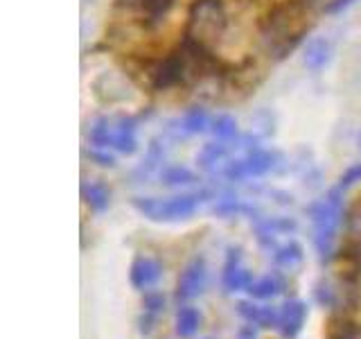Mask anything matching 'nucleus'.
Masks as SVG:
<instances>
[{
	"label": "nucleus",
	"instance_id": "1",
	"mask_svg": "<svg viewBox=\"0 0 361 339\" xmlns=\"http://www.w3.org/2000/svg\"><path fill=\"white\" fill-rule=\"evenodd\" d=\"M312 11L305 9L298 0H280L257 18V34L264 50L274 59H285L310 30Z\"/></svg>",
	"mask_w": 361,
	"mask_h": 339
},
{
	"label": "nucleus",
	"instance_id": "2",
	"mask_svg": "<svg viewBox=\"0 0 361 339\" xmlns=\"http://www.w3.org/2000/svg\"><path fill=\"white\" fill-rule=\"evenodd\" d=\"M231 30V11L226 0H192L188 9L185 34L210 48L226 39Z\"/></svg>",
	"mask_w": 361,
	"mask_h": 339
},
{
	"label": "nucleus",
	"instance_id": "3",
	"mask_svg": "<svg viewBox=\"0 0 361 339\" xmlns=\"http://www.w3.org/2000/svg\"><path fill=\"white\" fill-rule=\"evenodd\" d=\"M203 195H178V197H135L131 203L145 218H149L154 222H178L188 220L197 213L199 203Z\"/></svg>",
	"mask_w": 361,
	"mask_h": 339
},
{
	"label": "nucleus",
	"instance_id": "4",
	"mask_svg": "<svg viewBox=\"0 0 361 339\" xmlns=\"http://www.w3.org/2000/svg\"><path fill=\"white\" fill-rule=\"evenodd\" d=\"M176 0H120L118 7H124L129 18L142 30H156L174 9Z\"/></svg>",
	"mask_w": 361,
	"mask_h": 339
},
{
	"label": "nucleus",
	"instance_id": "5",
	"mask_svg": "<svg viewBox=\"0 0 361 339\" xmlns=\"http://www.w3.org/2000/svg\"><path fill=\"white\" fill-rule=\"evenodd\" d=\"M203 285H206V263H203V258H195L178 278L176 299L188 301L192 297H197V294L203 290Z\"/></svg>",
	"mask_w": 361,
	"mask_h": 339
},
{
	"label": "nucleus",
	"instance_id": "6",
	"mask_svg": "<svg viewBox=\"0 0 361 339\" xmlns=\"http://www.w3.org/2000/svg\"><path fill=\"white\" fill-rule=\"evenodd\" d=\"M332 61V43L325 37H312L302 45V64L310 73H321Z\"/></svg>",
	"mask_w": 361,
	"mask_h": 339
},
{
	"label": "nucleus",
	"instance_id": "7",
	"mask_svg": "<svg viewBox=\"0 0 361 339\" xmlns=\"http://www.w3.org/2000/svg\"><path fill=\"white\" fill-rule=\"evenodd\" d=\"M161 274H163V267H161L158 260H154V258H135L133 265H131L129 278H131V285L135 290H149L158 282Z\"/></svg>",
	"mask_w": 361,
	"mask_h": 339
},
{
	"label": "nucleus",
	"instance_id": "8",
	"mask_svg": "<svg viewBox=\"0 0 361 339\" xmlns=\"http://www.w3.org/2000/svg\"><path fill=\"white\" fill-rule=\"evenodd\" d=\"M305 314H307V308H305V303L300 301H287L285 305H282V310H280V331L282 335H285L287 339H293L298 333H300V328L305 323Z\"/></svg>",
	"mask_w": 361,
	"mask_h": 339
},
{
	"label": "nucleus",
	"instance_id": "9",
	"mask_svg": "<svg viewBox=\"0 0 361 339\" xmlns=\"http://www.w3.org/2000/svg\"><path fill=\"white\" fill-rule=\"evenodd\" d=\"M113 147L127 156L138 152V138H135V120L133 118H120L118 129H116V145Z\"/></svg>",
	"mask_w": 361,
	"mask_h": 339
},
{
	"label": "nucleus",
	"instance_id": "10",
	"mask_svg": "<svg viewBox=\"0 0 361 339\" xmlns=\"http://www.w3.org/2000/svg\"><path fill=\"white\" fill-rule=\"evenodd\" d=\"M246 161V170H248V177H259V174H267L269 170L276 167L278 161V154L274 152H267V150H251L248 156L244 158Z\"/></svg>",
	"mask_w": 361,
	"mask_h": 339
},
{
	"label": "nucleus",
	"instance_id": "11",
	"mask_svg": "<svg viewBox=\"0 0 361 339\" xmlns=\"http://www.w3.org/2000/svg\"><path fill=\"white\" fill-rule=\"evenodd\" d=\"M210 122L212 118L208 116V111L206 109H190L183 120H178V129L183 131V133H190V136H195V133H203V131H208L210 129Z\"/></svg>",
	"mask_w": 361,
	"mask_h": 339
},
{
	"label": "nucleus",
	"instance_id": "12",
	"mask_svg": "<svg viewBox=\"0 0 361 339\" xmlns=\"http://www.w3.org/2000/svg\"><path fill=\"white\" fill-rule=\"evenodd\" d=\"M253 285V274L251 271L242 269L240 265H226L224 269V287L228 292H240Z\"/></svg>",
	"mask_w": 361,
	"mask_h": 339
},
{
	"label": "nucleus",
	"instance_id": "13",
	"mask_svg": "<svg viewBox=\"0 0 361 339\" xmlns=\"http://www.w3.org/2000/svg\"><path fill=\"white\" fill-rule=\"evenodd\" d=\"M226 154H228V150H226V143H221V141L206 143L197 154V163L203 170H214L226 158Z\"/></svg>",
	"mask_w": 361,
	"mask_h": 339
},
{
	"label": "nucleus",
	"instance_id": "14",
	"mask_svg": "<svg viewBox=\"0 0 361 339\" xmlns=\"http://www.w3.org/2000/svg\"><path fill=\"white\" fill-rule=\"evenodd\" d=\"M210 131L217 141L221 143H231L237 138V120L228 113H219V116H214L212 122H210Z\"/></svg>",
	"mask_w": 361,
	"mask_h": 339
},
{
	"label": "nucleus",
	"instance_id": "15",
	"mask_svg": "<svg viewBox=\"0 0 361 339\" xmlns=\"http://www.w3.org/2000/svg\"><path fill=\"white\" fill-rule=\"evenodd\" d=\"M199 323H201V312L192 305H183L176 314V333L180 337H190L199 331Z\"/></svg>",
	"mask_w": 361,
	"mask_h": 339
},
{
	"label": "nucleus",
	"instance_id": "16",
	"mask_svg": "<svg viewBox=\"0 0 361 339\" xmlns=\"http://www.w3.org/2000/svg\"><path fill=\"white\" fill-rule=\"evenodd\" d=\"M84 199L86 203L93 210L102 213V210H106L109 208V201H111V192L104 184H99V181H95V184H86L84 186Z\"/></svg>",
	"mask_w": 361,
	"mask_h": 339
},
{
	"label": "nucleus",
	"instance_id": "17",
	"mask_svg": "<svg viewBox=\"0 0 361 339\" xmlns=\"http://www.w3.org/2000/svg\"><path fill=\"white\" fill-rule=\"evenodd\" d=\"M90 143H93L95 147H113L116 145V129L111 127V122L106 118H99L95 124H93V129H90Z\"/></svg>",
	"mask_w": 361,
	"mask_h": 339
},
{
	"label": "nucleus",
	"instance_id": "18",
	"mask_svg": "<svg viewBox=\"0 0 361 339\" xmlns=\"http://www.w3.org/2000/svg\"><path fill=\"white\" fill-rule=\"evenodd\" d=\"M302 260V246L298 242H287L274 251V263L278 267H293Z\"/></svg>",
	"mask_w": 361,
	"mask_h": 339
},
{
	"label": "nucleus",
	"instance_id": "19",
	"mask_svg": "<svg viewBox=\"0 0 361 339\" xmlns=\"http://www.w3.org/2000/svg\"><path fill=\"white\" fill-rule=\"evenodd\" d=\"M276 127V120H274V113L267 111V109H259L251 116V133L257 136V138H264V136L274 133Z\"/></svg>",
	"mask_w": 361,
	"mask_h": 339
},
{
	"label": "nucleus",
	"instance_id": "20",
	"mask_svg": "<svg viewBox=\"0 0 361 339\" xmlns=\"http://www.w3.org/2000/svg\"><path fill=\"white\" fill-rule=\"evenodd\" d=\"M278 292H282V280L271 278V276L253 280V285L248 287V294H251L253 299H271Z\"/></svg>",
	"mask_w": 361,
	"mask_h": 339
},
{
	"label": "nucleus",
	"instance_id": "21",
	"mask_svg": "<svg viewBox=\"0 0 361 339\" xmlns=\"http://www.w3.org/2000/svg\"><path fill=\"white\" fill-rule=\"evenodd\" d=\"M161 179L165 186H188L195 181V174L190 172L188 167H180V165H169L161 172Z\"/></svg>",
	"mask_w": 361,
	"mask_h": 339
},
{
	"label": "nucleus",
	"instance_id": "22",
	"mask_svg": "<svg viewBox=\"0 0 361 339\" xmlns=\"http://www.w3.org/2000/svg\"><path fill=\"white\" fill-rule=\"evenodd\" d=\"M240 210H244V208L240 206V201H237L235 197H226L217 203V206H214V215H219V218H233V215L240 213Z\"/></svg>",
	"mask_w": 361,
	"mask_h": 339
},
{
	"label": "nucleus",
	"instance_id": "23",
	"mask_svg": "<svg viewBox=\"0 0 361 339\" xmlns=\"http://www.w3.org/2000/svg\"><path fill=\"white\" fill-rule=\"evenodd\" d=\"M224 177L228 181H244L248 177V170H246V161H231L224 170Z\"/></svg>",
	"mask_w": 361,
	"mask_h": 339
},
{
	"label": "nucleus",
	"instance_id": "24",
	"mask_svg": "<svg viewBox=\"0 0 361 339\" xmlns=\"http://www.w3.org/2000/svg\"><path fill=\"white\" fill-rule=\"evenodd\" d=\"M142 305H145V312H154V314H158V312H161V310L165 308V297H163L161 292H147Z\"/></svg>",
	"mask_w": 361,
	"mask_h": 339
},
{
	"label": "nucleus",
	"instance_id": "25",
	"mask_svg": "<svg viewBox=\"0 0 361 339\" xmlns=\"http://www.w3.org/2000/svg\"><path fill=\"white\" fill-rule=\"evenodd\" d=\"M355 3L357 0H327V3L321 7V11L327 16H338V14H343L348 7H353Z\"/></svg>",
	"mask_w": 361,
	"mask_h": 339
},
{
	"label": "nucleus",
	"instance_id": "26",
	"mask_svg": "<svg viewBox=\"0 0 361 339\" xmlns=\"http://www.w3.org/2000/svg\"><path fill=\"white\" fill-rule=\"evenodd\" d=\"M359 181H361V163H357V165H353V167H348V170H345V172L341 174V179H338V188L348 190L350 186L359 184Z\"/></svg>",
	"mask_w": 361,
	"mask_h": 339
},
{
	"label": "nucleus",
	"instance_id": "27",
	"mask_svg": "<svg viewBox=\"0 0 361 339\" xmlns=\"http://www.w3.org/2000/svg\"><path fill=\"white\" fill-rule=\"evenodd\" d=\"M237 312H240L248 323H255L257 314H259V305H255L251 301H242L240 305H237Z\"/></svg>",
	"mask_w": 361,
	"mask_h": 339
},
{
	"label": "nucleus",
	"instance_id": "28",
	"mask_svg": "<svg viewBox=\"0 0 361 339\" xmlns=\"http://www.w3.org/2000/svg\"><path fill=\"white\" fill-rule=\"evenodd\" d=\"M90 158H93V161H97V165H102V167H113V165H116V158H113L111 154L93 152V154H90Z\"/></svg>",
	"mask_w": 361,
	"mask_h": 339
},
{
	"label": "nucleus",
	"instance_id": "29",
	"mask_svg": "<svg viewBox=\"0 0 361 339\" xmlns=\"http://www.w3.org/2000/svg\"><path fill=\"white\" fill-rule=\"evenodd\" d=\"M240 339H255V331H253V326H246L240 331Z\"/></svg>",
	"mask_w": 361,
	"mask_h": 339
},
{
	"label": "nucleus",
	"instance_id": "30",
	"mask_svg": "<svg viewBox=\"0 0 361 339\" xmlns=\"http://www.w3.org/2000/svg\"><path fill=\"white\" fill-rule=\"evenodd\" d=\"M84 3H90V0H84Z\"/></svg>",
	"mask_w": 361,
	"mask_h": 339
}]
</instances>
